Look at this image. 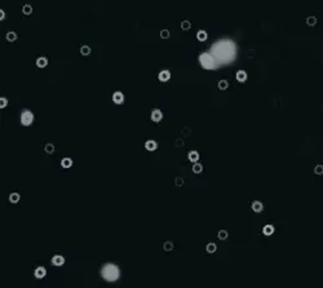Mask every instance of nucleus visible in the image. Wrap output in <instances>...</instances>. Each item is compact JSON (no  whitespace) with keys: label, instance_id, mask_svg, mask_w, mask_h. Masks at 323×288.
<instances>
[{"label":"nucleus","instance_id":"1a4fd4ad","mask_svg":"<svg viewBox=\"0 0 323 288\" xmlns=\"http://www.w3.org/2000/svg\"><path fill=\"white\" fill-rule=\"evenodd\" d=\"M247 78H248V74L244 71V70H238L235 74V79H237V81H239V83L247 81Z\"/></svg>","mask_w":323,"mask_h":288},{"label":"nucleus","instance_id":"412c9836","mask_svg":"<svg viewBox=\"0 0 323 288\" xmlns=\"http://www.w3.org/2000/svg\"><path fill=\"white\" fill-rule=\"evenodd\" d=\"M54 150H56V147H54L53 143L48 142V143H45V145H44V151H45V154L52 155V154H54Z\"/></svg>","mask_w":323,"mask_h":288},{"label":"nucleus","instance_id":"dca6fc26","mask_svg":"<svg viewBox=\"0 0 323 288\" xmlns=\"http://www.w3.org/2000/svg\"><path fill=\"white\" fill-rule=\"evenodd\" d=\"M72 164H74V162H72L71 158H64L61 160V167H62V168H65V169L71 168Z\"/></svg>","mask_w":323,"mask_h":288},{"label":"nucleus","instance_id":"aec40b11","mask_svg":"<svg viewBox=\"0 0 323 288\" xmlns=\"http://www.w3.org/2000/svg\"><path fill=\"white\" fill-rule=\"evenodd\" d=\"M33 7H31V4H23L22 5V13L25 14V16H30V14H33Z\"/></svg>","mask_w":323,"mask_h":288},{"label":"nucleus","instance_id":"473e14b6","mask_svg":"<svg viewBox=\"0 0 323 288\" xmlns=\"http://www.w3.org/2000/svg\"><path fill=\"white\" fill-rule=\"evenodd\" d=\"M174 145H176L177 147H182V146H184V140H182V138H178V140H176V142H174Z\"/></svg>","mask_w":323,"mask_h":288},{"label":"nucleus","instance_id":"393cba45","mask_svg":"<svg viewBox=\"0 0 323 288\" xmlns=\"http://www.w3.org/2000/svg\"><path fill=\"white\" fill-rule=\"evenodd\" d=\"M205 251H207V253H215V252L217 251V246L215 243H208L207 246H205Z\"/></svg>","mask_w":323,"mask_h":288},{"label":"nucleus","instance_id":"f3484780","mask_svg":"<svg viewBox=\"0 0 323 288\" xmlns=\"http://www.w3.org/2000/svg\"><path fill=\"white\" fill-rule=\"evenodd\" d=\"M8 200H9V203H12V204H17L18 202L21 200V195H19L18 193H10Z\"/></svg>","mask_w":323,"mask_h":288},{"label":"nucleus","instance_id":"423d86ee","mask_svg":"<svg viewBox=\"0 0 323 288\" xmlns=\"http://www.w3.org/2000/svg\"><path fill=\"white\" fill-rule=\"evenodd\" d=\"M65 257L62 255H54L53 257H52V265L53 266H57V267H60V266H64L65 265Z\"/></svg>","mask_w":323,"mask_h":288},{"label":"nucleus","instance_id":"7ed1b4c3","mask_svg":"<svg viewBox=\"0 0 323 288\" xmlns=\"http://www.w3.org/2000/svg\"><path fill=\"white\" fill-rule=\"evenodd\" d=\"M34 120H35V115H34V112L33 111H30V110H23L21 112V118H19V122H21V124L23 127H30L31 124L34 123Z\"/></svg>","mask_w":323,"mask_h":288},{"label":"nucleus","instance_id":"39448f33","mask_svg":"<svg viewBox=\"0 0 323 288\" xmlns=\"http://www.w3.org/2000/svg\"><path fill=\"white\" fill-rule=\"evenodd\" d=\"M45 275H47V269L44 266H38L36 269L34 270V277L38 279V281H41V279H44L45 278Z\"/></svg>","mask_w":323,"mask_h":288},{"label":"nucleus","instance_id":"4468645a","mask_svg":"<svg viewBox=\"0 0 323 288\" xmlns=\"http://www.w3.org/2000/svg\"><path fill=\"white\" fill-rule=\"evenodd\" d=\"M35 64H36V66H38L39 69H44V67H47V66H48V58L44 57V56H41V57H39V58H38Z\"/></svg>","mask_w":323,"mask_h":288},{"label":"nucleus","instance_id":"9b49d317","mask_svg":"<svg viewBox=\"0 0 323 288\" xmlns=\"http://www.w3.org/2000/svg\"><path fill=\"white\" fill-rule=\"evenodd\" d=\"M145 149L147 151H155L158 149V142L155 140H147L145 142Z\"/></svg>","mask_w":323,"mask_h":288},{"label":"nucleus","instance_id":"7c9ffc66","mask_svg":"<svg viewBox=\"0 0 323 288\" xmlns=\"http://www.w3.org/2000/svg\"><path fill=\"white\" fill-rule=\"evenodd\" d=\"M8 106V98L7 97H0V109H5Z\"/></svg>","mask_w":323,"mask_h":288},{"label":"nucleus","instance_id":"9d476101","mask_svg":"<svg viewBox=\"0 0 323 288\" xmlns=\"http://www.w3.org/2000/svg\"><path fill=\"white\" fill-rule=\"evenodd\" d=\"M251 208H252V211H254L255 213H261L264 211V204L261 203V202H259V200H255V202H252Z\"/></svg>","mask_w":323,"mask_h":288},{"label":"nucleus","instance_id":"c85d7f7f","mask_svg":"<svg viewBox=\"0 0 323 288\" xmlns=\"http://www.w3.org/2000/svg\"><path fill=\"white\" fill-rule=\"evenodd\" d=\"M185 184V180L182 177H176L174 178V185H176V188H182Z\"/></svg>","mask_w":323,"mask_h":288},{"label":"nucleus","instance_id":"cd10ccee","mask_svg":"<svg viewBox=\"0 0 323 288\" xmlns=\"http://www.w3.org/2000/svg\"><path fill=\"white\" fill-rule=\"evenodd\" d=\"M317 18L314 17V16H309L308 18H306V25L308 26H316L317 25Z\"/></svg>","mask_w":323,"mask_h":288},{"label":"nucleus","instance_id":"a878e982","mask_svg":"<svg viewBox=\"0 0 323 288\" xmlns=\"http://www.w3.org/2000/svg\"><path fill=\"white\" fill-rule=\"evenodd\" d=\"M190 29H191V22L188 21V19H184V21L181 22V30L182 31H189Z\"/></svg>","mask_w":323,"mask_h":288},{"label":"nucleus","instance_id":"c756f323","mask_svg":"<svg viewBox=\"0 0 323 288\" xmlns=\"http://www.w3.org/2000/svg\"><path fill=\"white\" fill-rule=\"evenodd\" d=\"M314 174H317V176H322L323 174V165L318 164V165L314 167Z\"/></svg>","mask_w":323,"mask_h":288},{"label":"nucleus","instance_id":"f257e3e1","mask_svg":"<svg viewBox=\"0 0 323 288\" xmlns=\"http://www.w3.org/2000/svg\"><path fill=\"white\" fill-rule=\"evenodd\" d=\"M101 277L106 282H116L120 277V270L114 264H106L101 269Z\"/></svg>","mask_w":323,"mask_h":288},{"label":"nucleus","instance_id":"6ab92c4d","mask_svg":"<svg viewBox=\"0 0 323 288\" xmlns=\"http://www.w3.org/2000/svg\"><path fill=\"white\" fill-rule=\"evenodd\" d=\"M91 53H92V49H91V47H89V45H81L80 47V54H81V56L88 57Z\"/></svg>","mask_w":323,"mask_h":288},{"label":"nucleus","instance_id":"6e6552de","mask_svg":"<svg viewBox=\"0 0 323 288\" xmlns=\"http://www.w3.org/2000/svg\"><path fill=\"white\" fill-rule=\"evenodd\" d=\"M158 79H159L160 83H167V81H169V79H171V71H169V70H162V71H159Z\"/></svg>","mask_w":323,"mask_h":288},{"label":"nucleus","instance_id":"2f4dec72","mask_svg":"<svg viewBox=\"0 0 323 288\" xmlns=\"http://www.w3.org/2000/svg\"><path fill=\"white\" fill-rule=\"evenodd\" d=\"M171 36V32H169V30H167V29H163L160 31V38L162 39H168Z\"/></svg>","mask_w":323,"mask_h":288},{"label":"nucleus","instance_id":"72a5a7b5","mask_svg":"<svg viewBox=\"0 0 323 288\" xmlns=\"http://www.w3.org/2000/svg\"><path fill=\"white\" fill-rule=\"evenodd\" d=\"M4 19H5V12L0 9V21H4Z\"/></svg>","mask_w":323,"mask_h":288},{"label":"nucleus","instance_id":"0eeeda50","mask_svg":"<svg viewBox=\"0 0 323 288\" xmlns=\"http://www.w3.org/2000/svg\"><path fill=\"white\" fill-rule=\"evenodd\" d=\"M111 100H112V102H114L115 105H122L124 102V95H123V92H120V91L114 92V93H112Z\"/></svg>","mask_w":323,"mask_h":288},{"label":"nucleus","instance_id":"a211bd4d","mask_svg":"<svg viewBox=\"0 0 323 288\" xmlns=\"http://www.w3.org/2000/svg\"><path fill=\"white\" fill-rule=\"evenodd\" d=\"M197 39H198L199 41H202V43H203V41H207V39H208V32H207L205 30H199V31L197 32Z\"/></svg>","mask_w":323,"mask_h":288},{"label":"nucleus","instance_id":"f03ea898","mask_svg":"<svg viewBox=\"0 0 323 288\" xmlns=\"http://www.w3.org/2000/svg\"><path fill=\"white\" fill-rule=\"evenodd\" d=\"M199 64L205 70H213L216 67V61L212 54L209 53H202L199 56Z\"/></svg>","mask_w":323,"mask_h":288},{"label":"nucleus","instance_id":"2eb2a0df","mask_svg":"<svg viewBox=\"0 0 323 288\" xmlns=\"http://www.w3.org/2000/svg\"><path fill=\"white\" fill-rule=\"evenodd\" d=\"M5 39H7L8 43H14L18 39V35H17L16 31H8L7 35H5Z\"/></svg>","mask_w":323,"mask_h":288},{"label":"nucleus","instance_id":"5701e85b","mask_svg":"<svg viewBox=\"0 0 323 288\" xmlns=\"http://www.w3.org/2000/svg\"><path fill=\"white\" fill-rule=\"evenodd\" d=\"M191 171H193V172L195 173V174H199V173L203 172V165H202L199 162H197V163H194V164H193Z\"/></svg>","mask_w":323,"mask_h":288},{"label":"nucleus","instance_id":"4be33fe9","mask_svg":"<svg viewBox=\"0 0 323 288\" xmlns=\"http://www.w3.org/2000/svg\"><path fill=\"white\" fill-rule=\"evenodd\" d=\"M217 88H219L220 91H226L229 88V81L226 79H221L219 83H217Z\"/></svg>","mask_w":323,"mask_h":288},{"label":"nucleus","instance_id":"ddd939ff","mask_svg":"<svg viewBox=\"0 0 323 288\" xmlns=\"http://www.w3.org/2000/svg\"><path fill=\"white\" fill-rule=\"evenodd\" d=\"M274 231H275V227L273 226V225H270V224H268V225H265V226L262 227V234L265 235V236L273 235Z\"/></svg>","mask_w":323,"mask_h":288},{"label":"nucleus","instance_id":"b1692460","mask_svg":"<svg viewBox=\"0 0 323 288\" xmlns=\"http://www.w3.org/2000/svg\"><path fill=\"white\" fill-rule=\"evenodd\" d=\"M163 250H164L166 252L173 251V250H174V244H173V242H171V240H167V242H164V244H163Z\"/></svg>","mask_w":323,"mask_h":288},{"label":"nucleus","instance_id":"f8f14e48","mask_svg":"<svg viewBox=\"0 0 323 288\" xmlns=\"http://www.w3.org/2000/svg\"><path fill=\"white\" fill-rule=\"evenodd\" d=\"M199 158H200V155L199 153H198L197 150H191V151H189V154H188V159L191 163H197V162H199Z\"/></svg>","mask_w":323,"mask_h":288},{"label":"nucleus","instance_id":"bb28decb","mask_svg":"<svg viewBox=\"0 0 323 288\" xmlns=\"http://www.w3.org/2000/svg\"><path fill=\"white\" fill-rule=\"evenodd\" d=\"M217 238H219L220 240H226L229 238V233L228 230H220L219 233H217Z\"/></svg>","mask_w":323,"mask_h":288},{"label":"nucleus","instance_id":"20e7f679","mask_svg":"<svg viewBox=\"0 0 323 288\" xmlns=\"http://www.w3.org/2000/svg\"><path fill=\"white\" fill-rule=\"evenodd\" d=\"M150 118H151V122L160 123L162 120H163V112H162V110H159V109H153Z\"/></svg>","mask_w":323,"mask_h":288}]
</instances>
